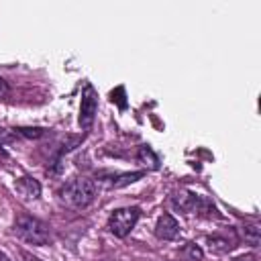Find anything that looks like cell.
Returning a JSON list of instances; mask_svg holds the SVG:
<instances>
[{"label":"cell","mask_w":261,"mask_h":261,"mask_svg":"<svg viewBox=\"0 0 261 261\" xmlns=\"http://www.w3.org/2000/svg\"><path fill=\"white\" fill-rule=\"evenodd\" d=\"M18 135L37 139V137H41V135H43V128H18Z\"/></svg>","instance_id":"cell-13"},{"label":"cell","mask_w":261,"mask_h":261,"mask_svg":"<svg viewBox=\"0 0 261 261\" xmlns=\"http://www.w3.org/2000/svg\"><path fill=\"white\" fill-rule=\"evenodd\" d=\"M155 234L161 241H173L179 234V224L171 214H161L155 224Z\"/></svg>","instance_id":"cell-5"},{"label":"cell","mask_w":261,"mask_h":261,"mask_svg":"<svg viewBox=\"0 0 261 261\" xmlns=\"http://www.w3.org/2000/svg\"><path fill=\"white\" fill-rule=\"evenodd\" d=\"M10 96V88H8V82L4 77H0V100L2 98H8Z\"/></svg>","instance_id":"cell-14"},{"label":"cell","mask_w":261,"mask_h":261,"mask_svg":"<svg viewBox=\"0 0 261 261\" xmlns=\"http://www.w3.org/2000/svg\"><path fill=\"white\" fill-rule=\"evenodd\" d=\"M137 159H139V163L147 165V169H157L159 167V159L149 147H141L139 153H137Z\"/></svg>","instance_id":"cell-9"},{"label":"cell","mask_w":261,"mask_h":261,"mask_svg":"<svg viewBox=\"0 0 261 261\" xmlns=\"http://www.w3.org/2000/svg\"><path fill=\"white\" fill-rule=\"evenodd\" d=\"M139 216H141V210H139L137 206L118 208V210H114V212L110 214V218H108V228H110V232H112L114 237L124 239V237L135 228Z\"/></svg>","instance_id":"cell-3"},{"label":"cell","mask_w":261,"mask_h":261,"mask_svg":"<svg viewBox=\"0 0 261 261\" xmlns=\"http://www.w3.org/2000/svg\"><path fill=\"white\" fill-rule=\"evenodd\" d=\"M143 175H145V171H133V173H122V175H118L116 179H112V181L108 184V188H122V186H126V184H133V181L141 179Z\"/></svg>","instance_id":"cell-10"},{"label":"cell","mask_w":261,"mask_h":261,"mask_svg":"<svg viewBox=\"0 0 261 261\" xmlns=\"http://www.w3.org/2000/svg\"><path fill=\"white\" fill-rule=\"evenodd\" d=\"M8 141H12V133L6 130L4 126H0V145H6Z\"/></svg>","instance_id":"cell-15"},{"label":"cell","mask_w":261,"mask_h":261,"mask_svg":"<svg viewBox=\"0 0 261 261\" xmlns=\"http://www.w3.org/2000/svg\"><path fill=\"white\" fill-rule=\"evenodd\" d=\"M14 188H16V192H18L24 200H37V198L41 196V184H39L35 177H31V175L18 177L16 184H14Z\"/></svg>","instance_id":"cell-8"},{"label":"cell","mask_w":261,"mask_h":261,"mask_svg":"<svg viewBox=\"0 0 261 261\" xmlns=\"http://www.w3.org/2000/svg\"><path fill=\"white\" fill-rule=\"evenodd\" d=\"M181 257H184L186 261H202L204 251H202L196 243H188V245H184V249H181Z\"/></svg>","instance_id":"cell-12"},{"label":"cell","mask_w":261,"mask_h":261,"mask_svg":"<svg viewBox=\"0 0 261 261\" xmlns=\"http://www.w3.org/2000/svg\"><path fill=\"white\" fill-rule=\"evenodd\" d=\"M14 232L24 241V243H31V245H47L51 241V232L47 228L45 222H41L39 218L35 216H29V214H20L14 222Z\"/></svg>","instance_id":"cell-2"},{"label":"cell","mask_w":261,"mask_h":261,"mask_svg":"<svg viewBox=\"0 0 261 261\" xmlns=\"http://www.w3.org/2000/svg\"><path fill=\"white\" fill-rule=\"evenodd\" d=\"M94 196H96V184L88 177H75L65 186H61L59 190V202L73 210H82L90 206L94 202Z\"/></svg>","instance_id":"cell-1"},{"label":"cell","mask_w":261,"mask_h":261,"mask_svg":"<svg viewBox=\"0 0 261 261\" xmlns=\"http://www.w3.org/2000/svg\"><path fill=\"white\" fill-rule=\"evenodd\" d=\"M22 257H24V261H41V259H37V257H33V255H29V253H22Z\"/></svg>","instance_id":"cell-17"},{"label":"cell","mask_w":261,"mask_h":261,"mask_svg":"<svg viewBox=\"0 0 261 261\" xmlns=\"http://www.w3.org/2000/svg\"><path fill=\"white\" fill-rule=\"evenodd\" d=\"M243 237H245V241L251 247H259V243H261V232H259V226L257 224H245Z\"/></svg>","instance_id":"cell-11"},{"label":"cell","mask_w":261,"mask_h":261,"mask_svg":"<svg viewBox=\"0 0 261 261\" xmlns=\"http://www.w3.org/2000/svg\"><path fill=\"white\" fill-rule=\"evenodd\" d=\"M206 245H208V249L212 253L222 255V253H228V251H232L237 247V237H234V232H228V234H212V237L206 239Z\"/></svg>","instance_id":"cell-7"},{"label":"cell","mask_w":261,"mask_h":261,"mask_svg":"<svg viewBox=\"0 0 261 261\" xmlns=\"http://www.w3.org/2000/svg\"><path fill=\"white\" fill-rule=\"evenodd\" d=\"M98 112V94L92 84H86L82 90V104H80V126L90 128L94 124Z\"/></svg>","instance_id":"cell-4"},{"label":"cell","mask_w":261,"mask_h":261,"mask_svg":"<svg viewBox=\"0 0 261 261\" xmlns=\"http://www.w3.org/2000/svg\"><path fill=\"white\" fill-rule=\"evenodd\" d=\"M106 261H110V259H106Z\"/></svg>","instance_id":"cell-19"},{"label":"cell","mask_w":261,"mask_h":261,"mask_svg":"<svg viewBox=\"0 0 261 261\" xmlns=\"http://www.w3.org/2000/svg\"><path fill=\"white\" fill-rule=\"evenodd\" d=\"M0 261H10V259H8V257H6V255L0 251Z\"/></svg>","instance_id":"cell-18"},{"label":"cell","mask_w":261,"mask_h":261,"mask_svg":"<svg viewBox=\"0 0 261 261\" xmlns=\"http://www.w3.org/2000/svg\"><path fill=\"white\" fill-rule=\"evenodd\" d=\"M234 261H257V257L253 253H247V255H239Z\"/></svg>","instance_id":"cell-16"},{"label":"cell","mask_w":261,"mask_h":261,"mask_svg":"<svg viewBox=\"0 0 261 261\" xmlns=\"http://www.w3.org/2000/svg\"><path fill=\"white\" fill-rule=\"evenodd\" d=\"M198 202H200V196L194 194V192H188V190H179V192H175V194L171 196V204H173L177 210L186 212V214L196 212Z\"/></svg>","instance_id":"cell-6"}]
</instances>
